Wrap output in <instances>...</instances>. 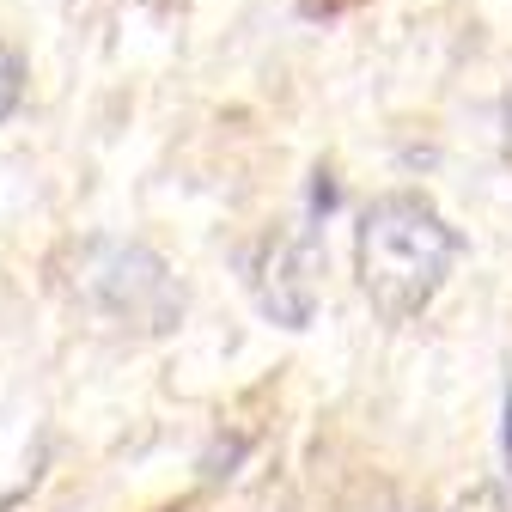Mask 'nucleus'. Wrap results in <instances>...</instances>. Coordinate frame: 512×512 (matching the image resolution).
Instances as JSON below:
<instances>
[{
  "instance_id": "1",
  "label": "nucleus",
  "mask_w": 512,
  "mask_h": 512,
  "mask_svg": "<svg viewBox=\"0 0 512 512\" xmlns=\"http://www.w3.org/2000/svg\"><path fill=\"white\" fill-rule=\"evenodd\" d=\"M458 250H464V238L445 226V214L427 196H409V189L378 196L354 232L360 293L372 299V311L384 324H409V317H421L439 299Z\"/></svg>"
},
{
  "instance_id": "2",
  "label": "nucleus",
  "mask_w": 512,
  "mask_h": 512,
  "mask_svg": "<svg viewBox=\"0 0 512 512\" xmlns=\"http://www.w3.org/2000/svg\"><path fill=\"white\" fill-rule=\"evenodd\" d=\"M80 293L92 299V311H104L110 324H135L147 336L171 330L183 317V293L165 275V263L147 244H92L80 256Z\"/></svg>"
},
{
  "instance_id": "3",
  "label": "nucleus",
  "mask_w": 512,
  "mask_h": 512,
  "mask_svg": "<svg viewBox=\"0 0 512 512\" xmlns=\"http://www.w3.org/2000/svg\"><path fill=\"white\" fill-rule=\"evenodd\" d=\"M250 293L281 330H305L317 311V232H269L250 263Z\"/></svg>"
},
{
  "instance_id": "4",
  "label": "nucleus",
  "mask_w": 512,
  "mask_h": 512,
  "mask_svg": "<svg viewBox=\"0 0 512 512\" xmlns=\"http://www.w3.org/2000/svg\"><path fill=\"white\" fill-rule=\"evenodd\" d=\"M19 98H25V61H19V49L0 43V122L19 110Z\"/></svg>"
},
{
  "instance_id": "5",
  "label": "nucleus",
  "mask_w": 512,
  "mask_h": 512,
  "mask_svg": "<svg viewBox=\"0 0 512 512\" xmlns=\"http://www.w3.org/2000/svg\"><path fill=\"white\" fill-rule=\"evenodd\" d=\"M452 512H506V494H500L494 482H476V488H470Z\"/></svg>"
},
{
  "instance_id": "6",
  "label": "nucleus",
  "mask_w": 512,
  "mask_h": 512,
  "mask_svg": "<svg viewBox=\"0 0 512 512\" xmlns=\"http://www.w3.org/2000/svg\"><path fill=\"white\" fill-rule=\"evenodd\" d=\"M500 445H506V476H512V384H506V427H500Z\"/></svg>"
},
{
  "instance_id": "7",
  "label": "nucleus",
  "mask_w": 512,
  "mask_h": 512,
  "mask_svg": "<svg viewBox=\"0 0 512 512\" xmlns=\"http://www.w3.org/2000/svg\"><path fill=\"white\" fill-rule=\"evenodd\" d=\"M500 159H506V171H512V98H506V122H500Z\"/></svg>"
}]
</instances>
